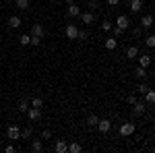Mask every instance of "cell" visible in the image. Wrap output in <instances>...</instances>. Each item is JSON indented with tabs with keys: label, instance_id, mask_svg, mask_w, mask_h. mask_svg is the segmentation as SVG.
<instances>
[{
	"label": "cell",
	"instance_id": "6da1fadb",
	"mask_svg": "<svg viewBox=\"0 0 155 153\" xmlns=\"http://www.w3.org/2000/svg\"><path fill=\"white\" fill-rule=\"evenodd\" d=\"M132 112H134L137 116H143L145 112H147V101H145V99H137V101L132 104Z\"/></svg>",
	"mask_w": 155,
	"mask_h": 153
},
{
	"label": "cell",
	"instance_id": "7a4b0ae2",
	"mask_svg": "<svg viewBox=\"0 0 155 153\" xmlns=\"http://www.w3.org/2000/svg\"><path fill=\"white\" fill-rule=\"evenodd\" d=\"M6 137H8L11 141H17V139H21V128H19L17 124H11V126L6 128Z\"/></svg>",
	"mask_w": 155,
	"mask_h": 153
},
{
	"label": "cell",
	"instance_id": "3957f363",
	"mask_svg": "<svg viewBox=\"0 0 155 153\" xmlns=\"http://www.w3.org/2000/svg\"><path fill=\"white\" fill-rule=\"evenodd\" d=\"M137 130V126H134V122H124L122 126H120V135L122 137H130L132 132Z\"/></svg>",
	"mask_w": 155,
	"mask_h": 153
},
{
	"label": "cell",
	"instance_id": "277c9868",
	"mask_svg": "<svg viewBox=\"0 0 155 153\" xmlns=\"http://www.w3.org/2000/svg\"><path fill=\"white\" fill-rule=\"evenodd\" d=\"M27 116H29V120H31V122H37V120L41 118V108L29 106V110H27Z\"/></svg>",
	"mask_w": 155,
	"mask_h": 153
},
{
	"label": "cell",
	"instance_id": "5b68a950",
	"mask_svg": "<svg viewBox=\"0 0 155 153\" xmlns=\"http://www.w3.org/2000/svg\"><path fill=\"white\" fill-rule=\"evenodd\" d=\"M97 128H99V132H104V135H106V132L112 130V122H110L107 118H101V120L97 122Z\"/></svg>",
	"mask_w": 155,
	"mask_h": 153
},
{
	"label": "cell",
	"instance_id": "8992f818",
	"mask_svg": "<svg viewBox=\"0 0 155 153\" xmlns=\"http://www.w3.org/2000/svg\"><path fill=\"white\" fill-rule=\"evenodd\" d=\"M31 35H37V37H44L46 35V29L41 23H33L31 25Z\"/></svg>",
	"mask_w": 155,
	"mask_h": 153
},
{
	"label": "cell",
	"instance_id": "52a82bcc",
	"mask_svg": "<svg viewBox=\"0 0 155 153\" xmlns=\"http://www.w3.org/2000/svg\"><path fill=\"white\" fill-rule=\"evenodd\" d=\"M139 23H141L143 29H151V27H153V17H151V15H143Z\"/></svg>",
	"mask_w": 155,
	"mask_h": 153
},
{
	"label": "cell",
	"instance_id": "ba28073f",
	"mask_svg": "<svg viewBox=\"0 0 155 153\" xmlns=\"http://www.w3.org/2000/svg\"><path fill=\"white\" fill-rule=\"evenodd\" d=\"M66 37L68 39H77L79 37V27L77 25H66Z\"/></svg>",
	"mask_w": 155,
	"mask_h": 153
},
{
	"label": "cell",
	"instance_id": "9c48e42d",
	"mask_svg": "<svg viewBox=\"0 0 155 153\" xmlns=\"http://www.w3.org/2000/svg\"><path fill=\"white\" fill-rule=\"evenodd\" d=\"M54 151L56 153H68V143L66 141H56V145H54Z\"/></svg>",
	"mask_w": 155,
	"mask_h": 153
},
{
	"label": "cell",
	"instance_id": "30bf717a",
	"mask_svg": "<svg viewBox=\"0 0 155 153\" xmlns=\"http://www.w3.org/2000/svg\"><path fill=\"white\" fill-rule=\"evenodd\" d=\"M116 25H118V27H122V29L126 31V29H128V25H130V19H128L126 15H120L118 19H116Z\"/></svg>",
	"mask_w": 155,
	"mask_h": 153
},
{
	"label": "cell",
	"instance_id": "8fae6325",
	"mask_svg": "<svg viewBox=\"0 0 155 153\" xmlns=\"http://www.w3.org/2000/svg\"><path fill=\"white\" fill-rule=\"evenodd\" d=\"M128 8H130L132 12H141V8H143V0H128Z\"/></svg>",
	"mask_w": 155,
	"mask_h": 153
},
{
	"label": "cell",
	"instance_id": "7c38bea8",
	"mask_svg": "<svg viewBox=\"0 0 155 153\" xmlns=\"http://www.w3.org/2000/svg\"><path fill=\"white\" fill-rule=\"evenodd\" d=\"M68 17H79V15H81V6H79V4H74V2H72V4H68Z\"/></svg>",
	"mask_w": 155,
	"mask_h": 153
},
{
	"label": "cell",
	"instance_id": "4fadbf2b",
	"mask_svg": "<svg viewBox=\"0 0 155 153\" xmlns=\"http://www.w3.org/2000/svg\"><path fill=\"white\" fill-rule=\"evenodd\" d=\"M132 72H134V77H137L139 81H145V79H147V68H143V66H137Z\"/></svg>",
	"mask_w": 155,
	"mask_h": 153
},
{
	"label": "cell",
	"instance_id": "5bb4252c",
	"mask_svg": "<svg viewBox=\"0 0 155 153\" xmlns=\"http://www.w3.org/2000/svg\"><path fill=\"white\" fill-rule=\"evenodd\" d=\"M79 17H81V21H83V23H87V25H91L93 21H95V15H93V12H81Z\"/></svg>",
	"mask_w": 155,
	"mask_h": 153
},
{
	"label": "cell",
	"instance_id": "9a60e30c",
	"mask_svg": "<svg viewBox=\"0 0 155 153\" xmlns=\"http://www.w3.org/2000/svg\"><path fill=\"white\" fill-rule=\"evenodd\" d=\"M104 46H106V50L112 52V50H116V46H118V39L116 37H107L106 42H104Z\"/></svg>",
	"mask_w": 155,
	"mask_h": 153
},
{
	"label": "cell",
	"instance_id": "2e32d148",
	"mask_svg": "<svg viewBox=\"0 0 155 153\" xmlns=\"http://www.w3.org/2000/svg\"><path fill=\"white\" fill-rule=\"evenodd\" d=\"M126 56H128L130 60L139 58V48H137V46H128V48H126Z\"/></svg>",
	"mask_w": 155,
	"mask_h": 153
},
{
	"label": "cell",
	"instance_id": "e0dca14e",
	"mask_svg": "<svg viewBox=\"0 0 155 153\" xmlns=\"http://www.w3.org/2000/svg\"><path fill=\"white\" fill-rule=\"evenodd\" d=\"M149 64H151V56H149V54H143V56H139V66H143V68H149Z\"/></svg>",
	"mask_w": 155,
	"mask_h": 153
},
{
	"label": "cell",
	"instance_id": "ac0fdd59",
	"mask_svg": "<svg viewBox=\"0 0 155 153\" xmlns=\"http://www.w3.org/2000/svg\"><path fill=\"white\" fill-rule=\"evenodd\" d=\"M97 122H99V118L95 116V114H91V116H87V120H85V124L89 126V128H95Z\"/></svg>",
	"mask_w": 155,
	"mask_h": 153
},
{
	"label": "cell",
	"instance_id": "d6986e66",
	"mask_svg": "<svg viewBox=\"0 0 155 153\" xmlns=\"http://www.w3.org/2000/svg\"><path fill=\"white\" fill-rule=\"evenodd\" d=\"M8 27H11V29H19V27H21V17H17V15L11 17V19H8Z\"/></svg>",
	"mask_w": 155,
	"mask_h": 153
},
{
	"label": "cell",
	"instance_id": "ffe728a7",
	"mask_svg": "<svg viewBox=\"0 0 155 153\" xmlns=\"http://www.w3.org/2000/svg\"><path fill=\"white\" fill-rule=\"evenodd\" d=\"M29 106H31V104H29V99H21V101H19V104H17V110H19V112H25V114H27V110H29Z\"/></svg>",
	"mask_w": 155,
	"mask_h": 153
},
{
	"label": "cell",
	"instance_id": "44dd1931",
	"mask_svg": "<svg viewBox=\"0 0 155 153\" xmlns=\"http://www.w3.org/2000/svg\"><path fill=\"white\" fill-rule=\"evenodd\" d=\"M31 151H33V153H41V151H44V143L39 141V139H35V141L31 143Z\"/></svg>",
	"mask_w": 155,
	"mask_h": 153
},
{
	"label": "cell",
	"instance_id": "7402d4cb",
	"mask_svg": "<svg viewBox=\"0 0 155 153\" xmlns=\"http://www.w3.org/2000/svg\"><path fill=\"white\" fill-rule=\"evenodd\" d=\"M145 101H147V106L155 104V91H153V89H149V91L145 93Z\"/></svg>",
	"mask_w": 155,
	"mask_h": 153
},
{
	"label": "cell",
	"instance_id": "603a6c76",
	"mask_svg": "<svg viewBox=\"0 0 155 153\" xmlns=\"http://www.w3.org/2000/svg\"><path fill=\"white\" fill-rule=\"evenodd\" d=\"M81 151H83V147L79 143H71L68 145V153H81Z\"/></svg>",
	"mask_w": 155,
	"mask_h": 153
},
{
	"label": "cell",
	"instance_id": "cb8c5ba5",
	"mask_svg": "<svg viewBox=\"0 0 155 153\" xmlns=\"http://www.w3.org/2000/svg\"><path fill=\"white\" fill-rule=\"evenodd\" d=\"M31 6V2L29 0H17V8H21V11H27Z\"/></svg>",
	"mask_w": 155,
	"mask_h": 153
},
{
	"label": "cell",
	"instance_id": "d4e9b609",
	"mask_svg": "<svg viewBox=\"0 0 155 153\" xmlns=\"http://www.w3.org/2000/svg\"><path fill=\"white\" fill-rule=\"evenodd\" d=\"M149 89H151V87H149V85H147V83H141V85H139V87H137V91H139V93H141V95H145V93H147V91H149Z\"/></svg>",
	"mask_w": 155,
	"mask_h": 153
},
{
	"label": "cell",
	"instance_id": "484cf974",
	"mask_svg": "<svg viewBox=\"0 0 155 153\" xmlns=\"http://www.w3.org/2000/svg\"><path fill=\"white\" fill-rule=\"evenodd\" d=\"M19 42H21V46H29V42H31V33L21 35V37H19Z\"/></svg>",
	"mask_w": 155,
	"mask_h": 153
},
{
	"label": "cell",
	"instance_id": "4316f807",
	"mask_svg": "<svg viewBox=\"0 0 155 153\" xmlns=\"http://www.w3.org/2000/svg\"><path fill=\"white\" fill-rule=\"evenodd\" d=\"M29 104H31L33 108H44V99H41V97H33Z\"/></svg>",
	"mask_w": 155,
	"mask_h": 153
},
{
	"label": "cell",
	"instance_id": "83f0119b",
	"mask_svg": "<svg viewBox=\"0 0 155 153\" xmlns=\"http://www.w3.org/2000/svg\"><path fill=\"white\" fill-rule=\"evenodd\" d=\"M145 46L147 48H155V35H147L145 37Z\"/></svg>",
	"mask_w": 155,
	"mask_h": 153
},
{
	"label": "cell",
	"instance_id": "f1b7e54d",
	"mask_svg": "<svg viewBox=\"0 0 155 153\" xmlns=\"http://www.w3.org/2000/svg\"><path fill=\"white\" fill-rule=\"evenodd\" d=\"M112 31H114V37L124 35V29H122V27H118V25H112Z\"/></svg>",
	"mask_w": 155,
	"mask_h": 153
},
{
	"label": "cell",
	"instance_id": "f546056e",
	"mask_svg": "<svg viewBox=\"0 0 155 153\" xmlns=\"http://www.w3.org/2000/svg\"><path fill=\"white\" fill-rule=\"evenodd\" d=\"M31 135H33V130H31V128H23V130H21V139H31Z\"/></svg>",
	"mask_w": 155,
	"mask_h": 153
},
{
	"label": "cell",
	"instance_id": "4dcf8cb0",
	"mask_svg": "<svg viewBox=\"0 0 155 153\" xmlns=\"http://www.w3.org/2000/svg\"><path fill=\"white\" fill-rule=\"evenodd\" d=\"M87 2H89V8L91 11H97L99 8V0H87Z\"/></svg>",
	"mask_w": 155,
	"mask_h": 153
},
{
	"label": "cell",
	"instance_id": "1f68e13d",
	"mask_svg": "<svg viewBox=\"0 0 155 153\" xmlns=\"http://www.w3.org/2000/svg\"><path fill=\"white\" fill-rule=\"evenodd\" d=\"M39 44H41V37L31 35V42H29V46H39Z\"/></svg>",
	"mask_w": 155,
	"mask_h": 153
},
{
	"label": "cell",
	"instance_id": "d6a6232c",
	"mask_svg": "<svg viewBox=\"0 0 155 153\" xmlns=\"http://www.w3.org/2000/svg\"><path fill=\"white\" fill-rule=\"evenodd\" d=\"M77 39H89V31H83V29H79V37H77Z\"/></svg>",
	"mask_w": 155,
	"mask_h": 153
},
{
	"label": "cell",
	"instance_id": "836d02e7",
	"mask_svg": "<svg viewBox=\"0 0 155 153\" xmlns=\"http://www.w3.org/2000/svg\"><path fill=\"white\" fill-rule=\"evenodd\" d=\"M101 29H104V31H112V21H104V23H101Z\"/></svg>",
	"mask_w": 155,
	"mask_h": 153
},
{
	"label": "cell",
	"instance_id": "e575fe53",
	"mask_svg": "<svg viewBox=\"0 0 155 153\" xmlns=\"http://www.w3.org/2000/svg\"><path fill=\"white\" fill-rule=\"evenodd\" d=\"M141 31H143V27H141V25H139V27H132V35H134V37L141 35Z\"/></svg>",
	"mask_w": 155,
	"mask_h": 153
},
{
	"label": "cell",
	"instance_id": "d590c367",
	"mask_svg": "<svg viewBox=\"0 0 155 153\" xmlns=\"http://www.w3.org/2000/svg\"><path fill=\"white\" fill-rule=\"evenodd\" d=\"M137 99H139V97H137V93H130V95H128V104H130V106L137 101Z\"/></svg>",
	"mask_w": 155,
	"mask_h": 153
},
{
	"label": "cell",
	"instance_id": "8d00e7d4",
	"mask_svg": "<svg viewBox=\"0 0 155 153\" xmlns=\"http://www.w3.org/2000/svg\"><path fill=\"white\" fill-rule=\"evenodd\" d=\"M41 139H52V132H50V130H44V132H41Z\"/></svg>",
	"mask_w": 155,
	"mask_h": 153
},
{
	"label": "cell",
	"instance_id": "74e56055",
	"mask_svg": "<svg viewBox=\"0 0 155 153\" xmlns=\"http://www.w3.org/2000/svg\"><path fill=\"white\" fill-rule=\"evenodd\" d=\"M4 151H6V153H15V145H6Z\"/></svg>",
	"mask_w": 155,
	"mask_h": 153
},
{
	"label": "cell",
	"instance_id": "f35d334b",
	"mask_svg": "<svg viewBox=\"0 0 155 153\" xmlns=\"http://www.w3.org/2000/svg\"><path fill=\"white\" fill-rule=\"evenodd\" d=\"M120 0H107V6H118Z\"/></svg>",
	"mask_w": 155,
	"mask_h": 153
},
{
	"label": "cell",
	"instance_id": "ab89813d",
	"mask_svg": "<svg viewBox=\"0 0 155 153\" xmlns=\"http://www.w3.org/2000/svg\"><path fill=\"white\" fill-rule=\"evenodd\" d=\"M64 2H66V4H72V2H74V0H64Z\"/></svg>",
	"mask_w": 155,
	"mask_h": 153
},
{
	"label": "cell",
	"instance_id": "60d3db41",
	"mask_svg": "<svg viewBox=\"0 0 155 153\" xmlns=\"http://www.w3.org/2000/svg\"><path fill=\"white\" fill-rule=\"evenodd\" d=\"M52 2H56V0H52Z\"/></svg>",
	"mask_w": 155,
	"mask_h": 153
},
{
	"label": "cell",
	"instance_id": "b9f144b4",
	"mask_svg": "<svg viewBox=\"0 0 155 153\" xmlns=\"http://www.w3.org/2000/svg\"><path fill=\"white\" fill-rule=\"evenodd\" d=\"M83 2H87V0H83Z\"/></svg>",
	"mask_w": 155,
	"mask_h": 153
}]
</instances>
